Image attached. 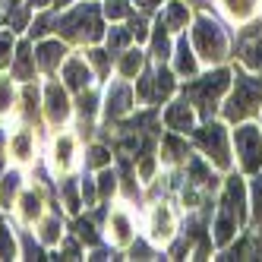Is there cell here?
<instances>
[{
  "mask_svg": "<svg viewBox=\"0 0 262 262\" xmlns=\"http://www.w3.org/2000/svg\"><path fill=\"white\" fill-rule=\"evenodd\" d=\"M95 199H98V183L95 180H82V202L85 205H95Z\"/></svg>",
  "mask_w": 262,
  "mask_h": 262,
  "instance_id": "obj_36",
  "label": "cell"
},
{
  "mask_svg": "<svg viewBox=\"0 0 262 262\" xmlns=\"http://www.w3.org/2000/svg\"><path fill=\"white\" fill-rule=\"evenodd\" d=\"M60 218H45L41 221V243H57L60 240Z\"/></svg>",
  "mask_w": 262,
  "mask_h": 262,
  "instance_id": "obj_26",
  "label": "cell"
},
{
  "mask_svg": "<svg viewBox=\"0 0 262 262\" xmlns=\"http://www.w3.org/2000/svg\"><path fill=\"white\" fill-rule=\"evenodd\" d=\"M174 67H177V73H183V76H193L196 73V57H193V48L186 45V38H180L177 48H174Z\"/></svg>",
  "mask_w": 262,
  "mask_h": 262,
  "instance_id": "obj_16",
  "label": "cell"
},
{
  "mask_svg": "<svg viewBox=\"0 0 262 262\" xmlns=\"http://www.w3.org/2000/svg\"><path fill=\"white\" fill-rule=\"evenodd\" d=\"M107 161H111V152H107L104 145H92L89 148V161H85L89 167H104Z\"/></svg>",
  "mask_w": 262,
  "mask_h": 262,
  "instance_id": "obj_29",
  "label": "cell"
},
{
  "mask_svg": "<svg viewBox=\"0 0 262 262\" xmlns=\"http://www.w3.org/2000/svg\"><path fill=\"white\" fill-rule=\"evenodd\" d=\"M104 13L111 16V19H126V16H129V4H126V0H111V4L104 7Z\"/></svg>",
  "mask_w": 262,
  "mask_h": 262,
  "instance_id": "obj_32",
  "label": "cell"
},
{
  "mask_svg": "<svg viewBox=\"0 0 262 262\" xmlns=\"http://www.w3.org/2000/svg\"><path fill=\"white\" fill-rule=\"evenodd\" d=\"M247 218V205H243V186L240 180H228V190H224V202H221V212L215 218V243H228L237 231V224H243Z\"/></svg>",
  "mask_w": 262,
  "mask_h": 262,
  "instance_id": "obj_1",
  "label": "cell"
},
{
  "mask_svg": "<svg viewBox=\"0 0 262 262\" xmlns=\"http://www.w3.org/2000/svg\"><path fill=\"white\" fill-rule=\"evenodd\" d=\"M16 256V243H13V234L4 221H0V259H13Z\"/></svg>",
  "mask_w": 262,
  "mask_h": 262,
  "instance_id": "obj_28",
  "label": "cell"
},
{
  "mask_svg": "<svg viewBox=\"0 0 262 262\" xmlns=\"http://www.w3.org/2000/svg\"><path fill=\"white\" fill-rule=\"evenodd\" d=\"M41 215V199L35 193H26L23 196V221H35Z\"/></svg>",
  "mask_w": 262,
  "mask_h": 262,
  "instance_id": "obj_27",
  "label": "cell"
},
{
  "mask_svg": "<svg viewBox=\"0 0 262 262\" xmlns=\"http://www.w3.org/2000/svg\"><path fill=\"white\" fill-rule=\"evenodd\" d=\"M63 79H67V85H70V89L85 92V89H89V82H92V70L85 67V60H82V57H73V60H67V63H63Z\"/></svg>",
  "mask_w": 262,
  "mask_h": 262,
  "instance_id": "obj_12",
  "label": "cell"
},
{
  "mask_svg": "<svg viewBox=\"0 0 262 262\" xmlns=\"http://www.w3.org/2000/svg\"><path fill=\"white\" fill-rule=\"evenodd\" d=\"M57 7H70V0H57Z\"/></svg>",
  "mask_w": 262,
  "mask_h": 262,
  "instance_id": "obj_51",
  "label": "cell"
},
{
  "mask_svg": "<svg viewBox=\"0 0 262 262\" xmlns=\"http://www.w3.org/2000/svg\"><path fill=\"white\" fill-rule=\"evenodd\" d=\"M51 23H54L51 16H38V19L32 23V35H35V38H41V35H45V32L51 29Z\"/></svg>",
  "mask_w": 262,
  "mask_h": 262,
  "instance_id": "obj_42",
  "label": "cell"
},
{
  "mask_svg": "<svg viewBox=\"0 0 262 262\" xmlns=\"http://www.w3.org/2000/svg\"><path fill=\"white\" fill-rule=\"evenodd\" d=\"M253 193H256V209H259V215H262V177L256 180V190H253Z\"/></svg>",
  "mask_w": 262,
  "mask_h": 262,
  "instance_id": "obj_47",
  "label": "cell"
},
{
  "mask_svg": "<svg viewBox=\"0 0 262 262\" xmlns=\"http://www.w3.org/2000/svg\"><path fill=\"white\" fill-rule=\"evenodd\" d=\"M76 231H79V240L92 243V247H95V243H98V234H95V228H92L89 221H79V224H76Z\"/></svg>",
  "mask_w": 262,
  "mask_h": 262,
  "instance_id": "obj_38",
  "label": "cell"
},
{
  "mask_svg": "<svg viewBox=\"0 0 262 262\" xmlns=\"http://www.w3.org/2000/svg\"><path fill=\"white\" fill-rule=\"evenodd\" d=\"M186 19H190V10H186V4H180V0H171V4L164 7V13H161V23L167 26V32L183 29Z\"/></svg>",
  "mask_w": 262,
  "mask_h": 262,
  "instance_id": "obj_15",
  "label": "cell"
},
{
  "mask_svg": "<svg viewBox=\"0 0 262 262\" xmlns=\"http://www.w3.org/2000/svg\"><path fill=\"white\" fill-rule=\"evenodd\" d=\"M23 101H26V117L32 120V117H35V111H38V92L29 85V89L23 92Z\"/></svg>",
  "mask_w": 262,
  "mask_h": 262,
  "instance_id": "obj_35",
  "label": "cell"
},
{
  "mask_svg": "<svg viewBox=\"0 0 262 262\" xmlns=\"http://www.w3.org/2000/svg\"><path fill=\"white\" fill-rule=\"evenodd\" d=\"M164 152H167L164 158H171V161H174V158H180V152H183V148H180V142H174V139H167V142H164Z\"/></svg>",
  "mask_w": 262,
  "mask_h": 262,
  "instance_id": "obj_44",
  "label": "cell"
},
{
  "mask_svg": "<svg viewBox=\"0 0 262 262\" xmlns=\"http://www.w3.org/2000/svg\"><path fill=\"white\" fill-rule=\"evenodd\" d=\"M13 48H16L13 32H0V67L10 63V51H13Z\"/></svg>",
  "mask_w": 262,
  "mask_h": 262,
  "instance_id": "obj_31",
  "label": "cell"
},
{
  "mask_svg": "<svg viewBox=\"0 0 262 262\" xmlns=\"http://www.w3.org/2000/svg\"><path fill=\"white\" fill-rule=\"evenodd\" d=\"M54 26H57V32H63L67 38H82V41H98L101 38V19H98L95 4H82L76 10H70Z\"/></svg>",
  "mask_w": 262,
  "mask_h": 262,
  "instance_id": "obj_2",
  "label": "cell"
},
{
  "mask_svg": "<svg viewBox=\"0 0 262 262\" xmlns=\"http://www.w3.org/2000/svg\"><path fill=\"white\" fill-rule=\"evenodd\" d=\"M114 190H117V174L114 171H101V177H98V193L107 196V193H114Z\"/></svg>",
  "mask_w": 262,
  "mask_h": 262,
  "instance_id": "obj_33",
  "label": "cell"
},
{
  "mask_svg": "<svg viewBox=\"0 0 262 262\" xmlns=\"http://www.w3.org/2000/svg\"><path fill=\"white\" fill-rule=\"evenodd\" d=\"M133 259H152V250L145 243H133Z\"/></svg>",
  "mask_w": 262,
  "mask_h": 262,
  "instance_id": "obj_46",
  "label": "cell"
},
{
  "mask_svg": "<svg viewBox=\"0 0 262 262\" xmlns=\"http://www.w3.org/2000/svg\"><path fill=\"white\" fill-rule=\"evenodd\" d=\"M45 111H48V120L51 123H63L70 117V98H67V92L57 82H51L45 89Z\"/></svg>",
  "mask_w": 262,
  "mask_h": 262,
  "instance_id": "obj_9",
  "label": "cell"
},
{
  "mask_svg": "<svg viewBox=\"0 0 262 262\" xmlns=\"http://www.w3.org/2000/svg\"><path fill=\"white\" fill-rule=\"evenodd\" d=\"M129 107H133V89L126 82H114L107 85V98H104V114L111 120H117L123 114H129Z\"/></svg>",
  "mask_w": 262,
  "mask_h": 262,
  "instance_id": "obj_7",
  "label": "cell"
},
{
  "mask_svg": "<svg viewBox=\"0 0 262 262\" xmlns=\"http://www.w3.org/2000/svg\"><path fill=\"white\" fill-rule=\"evenodd\" d=\"M48 4H51V0H29V7H32V10H45Z\"/></svg>",
  "mask_w": 262,
  "mask_h": 262,
  "instance_id": "obj_49",
  "label": "cell"
},
{
  "mask_svg": "<svg viewBox=\"0 0 262 262\" xmlns=\"http://www.w3.org/2000/svg\"><path fill=\"white\" fill-rule=\"evenodd\" d=\"M111 231H114V240L117 243H126L129 240V231H133V224H129V218L123 212H114V215H111Z\"/></svg>",
  "mask_w": 262,
  "mask_h": 262,
  "instance_id": "obj_21",
  "label": "cell"
},
{
  "mask_svg": "<svg viewBox=\"0 0 262 262\" xmlns=\"http://www.w3.org/2000/svg\"><path fill=\"white\" fill-rule=\"evenodd\" d=\"M129 32H133V38L145 41V35H148V29H145V19H136L133 26H129Z\"/></svg>",
  "mask_w": 262,
  "mask_h": 262,
  "instance_id": "obj_45",
  "label": "cell"
},
{
  "mask_svg": "<svg viewBox=\"0 0 262 262\" xmlns=\"http://www.w3.org/2000/svg\"><path fill=\"white\" fill-rule=\"evenodd\" d=\"M19 183H23V174L19 171H10V174H4V180H0V202L7 205H13V199H16V193H19Z\"/></svg>",
  "mask_w": 262,
  "mask_h": 262,
  "instance_id": "obj_18",
  "label": "cell"
},
{
  "mask_svg": "<svg viewBox=\"0 0 262 262\" xmlns=\"http://www.w3.org/2000/svg\"><path fill=\"white\" fill-rule=\"evenodd\" d=\"M152 54H155V60L161 63L164 57H171V41H167V26L158 19L155 26V35H152Z\"/></svg>",
  "mask_w": 262,
  "mask_h": 262,
  "instance_id": "obj_19",
  "label": "cell"
},
{
  "mask_svg": "<svg viewBox=\"0 0 262 262\" xmlns=\"http://www.w3.org/2000/svg\"><path fill=\"white\" fill-rule=\"evenodd\" d=\"M193 107L186 104V101H174L171 107L164 111V123H167V129H174V133H190L193 129Z\"/></svg>",
  "mask_w": 262,
  "mask_h": 262,
  "instance_id": "obj_10",
  "label": "cell"
},
{
  "mask_svg": "<svg viewBox=\"0 0 262 262\" xmlns=\"http://www.w3.org/2000/svg\"><path fill=\"white\" fill-rule=\"evenodd\" d=\"M63 253H67L63 259H76V256H79V247H76V243H67V250H63Z\"/></svg>",
  "mask_w": 262,
  "mask_h": 262,
  "instance_id": "obj_48",
  "label": "cell"
},
{
  "mask_svg": "<svg viewBox=\"0 0 262 262\" xmlns=\"http://www.w3.org/2000/svg\"><path fill=\"white\" fill-rule=\"evenodd\" d=\"M10 145H13V155H16V158H23V161L32 158V133H29V129H23L19 136H13Z\"/></svg>",
  "mask_w": 262,
  "mask_h": 262,
  "instance_id": "obj_24",
  "label": "cell"
},
{
  "mask_svg": "<svg viewBox=\"0 0 262 262\" xmlns=\"http://www.w3.org/2000/svg\"><path fill=\"white\" fill-rule=\"evenodd\" d=\"M237 155H240L243 171H259L262 167V133L256 126L237 129Z\"/></svg>",
  "mask_w": 262,
  "mask_h": 262,
  "instance_id": "obj_6",
  "label": "cell"
},
{
  "mask_svg": "<svg viewBox=\"0 0 262 262\" xmlns=\"http://www.w3.org/2000/svg\"><path fill=\"white\" fill-rule=\"evenodd\" d=\"M89 60H92V67L98 70V76H107V70H111V51L92 48V51H89Z\"/></svg>",
  "mask_w": 262,
  "mask_h": 262,
  "instance_id": "obj_25",
  "label": "cell"
},
{
  "mask_svg": "<svg viewBox=\"0 0 262 262\" xmlns=\"http://www.w3.org/2000/svg\"><path fill=\"white\" fill-rule=\"evenodd\" d=\"M142 54L139 51H126L123 54V60H120V73H123V76L126 79H133V76H139V73H142Z\"/></svg>",
  "mask_w": 262,
  "mask_h": 262,
  "instance_id": "obj_20",
  "label": "cell"
},
{
  "mask_svg": "<svg viewBox=\"0 0 262 262\" xmlns=\"http://www.w3.org/2000/svg\"><path fill=\"white\" fill-rule=\"evenodd\" d=\"M171 92H174V76L158 67V73H152V101H164Z\"/></svg>",
  "mask_w": 262,
  "mask_h": 262,
  "instance_id": "obj_17",
  "label": "cell"
},
{
  "mask_svg": "<svg viewBox=\"0 0 262 262\" xmlns=\"http://www.w3.org/2000/svg\"><path fill=\"white\" fill-rule=\"evenodd\" d=\"M228 82H231V73L228 70H215V73H209L199 85H193V95L202 101V107H209L215 98H221V92L228 89Z\"/></svg>",
  "mask_w": 262,
  "mask_h": 262,
  "instance_id": "obj_8",
  "label": "cell"
},
{
  "mask_svg": "<svg viewBox=\"0 0 262 262\" xmlns=\"http://www.w3.org/2000/svg\"><path fill=\"white\" fill-rule=\"evenodd\" d=\"M148 231H152L155 240H171V234H174V215H171L167 205H155L152 221H148Z\"/></svg>",
  "mask_w": 262,
  "mask_h": 262,
  "instance_id": "obj_14",
  "label": "cell"
},
{
  "mask_svg": "<svg viewBox=\"0 0 262 262\" xmlns=\"http://www.w3.org/2000/svg\"><path fill=\"white\" fill-rule=\"evenodd\" d=\"M193 45L199 51L202 60H221L224 54H228V38H224V32L215 19H209V16H202V19L196 23L193 29Z\"/></svg>",
  "mask_w": 262,
  "mask_h": 262,
  "instance_id": "obj_3",
  "label": "cell"
},
{
  "mask_svg": "<svg viewBox=\"0 0 262 262\" xmlns=\"http://www.w3.org/2000/svg\"><path fill=\"white\" fill-rule=\"evenodd\" d=\"M152 171H155V158H152V155H145L142 164H139V177L148 180V177H152Z\"/></svg>",
  "mask_w": 262,
  "mask_h": 262,
  "instance_id": "obj_43",
  "label": "cell"
},
{
  "mask_svg": "<svg viewBox=\"0 0 262 262\" xmlns=\"http://www.w3.org/2000/svg\"><path fill=\"white\" fill-rule=\"evenodd\" d=\"M13 104V82L10 76H0V114H7Z\"/></svg>",
  "mask_w": 262,
  "mask_h": 262,
  "instance_id": "obj_30",
  "label": "cell"
},
{
  "mask_svg": "<svg viewBox=\"0 0 262 262\" xmlns=\"http://www.w3.org/2000/svg\"><path fill=\"white\" fill-rule=\"evenodd\" d=\"M224 4H228V10H231L234 16H247L250 7H253V0H224Z\"/></svg>",
  "mask_w": 262,
  "mask_h": 262,
  "instance_id": "obj_40",
  "label": "cell"
},
{
  "mask_svg": "<svg viewBox=\"0 0 262 262\" xmlns=\"http://www.w3.org/2000/svg\"><path fill=\"white\" fill-rule=\"evenodd\" d=\"M196 142L202 145V152L209 155L218 167H228L231 164V155H228V136L218 123H205L199 133H196Z\"/></svg>",
  "mask_w": 262,
  "mask_h": 262,
  "instance_id": "obj_5",
  "label": "cell"
},
{
  "mask_svg": "<svg viewBox=\"0 0 262 262\" xmlns=\"http://www.w3.org/2000/svg\"><path fill=\"white\" fill-rule=\"evenodd\" d=\"M63 54H67V48H63L60 41H41L38 48H35V60H38L41 70L51 73V70H57V67H60Z\"/></svg>",
  "mask_w": 262,
  "mask_h": 262,
  "instance_id": "obj_13",
  "label": "cell"
},
{
  "mask_svg": "<svg viewBox=\"0 0 262 262\" xmlns=\"http://www.w3.org/2000/svg\"><path fill=\"white\" fill-rule=\"evenodd\" d=\"M35 63H38V60H35L29 41H19V45L13 48V76H16V79H32Z\"/></svg>",
  "mask_w": 262,
  "mask_h": 262,
  "instance_id": "obj_11",
  "label": "cell"
},
{
  "mask_svg": "<svg viewBox=\"0 0 262 262\" xmlns=\"http://www.w3.org/2000/svg\"><path fill=\"white\" fill-rule=\"evenodd\" d=\"M63 199H67V209H70V212H76L79 205H82V202H79V196H76V183H73V180H67V183H63Z\"/></svg>",
  "mask_w": 262,
  "mask_h": 262,
  "instance_id": "obj_34",
  "label": "cell"
},
{
  "mask_svg": "<svg viewBox=\"0 0 262 262\" xmlns=\"http://www.w3.org/2000/svg\"><path fill=\"white\" fill-rule=\"evenodd\" d=\"M54 161L60 167H70V161H73V139L70 136H60L54 142Z\"/></svg>",
  "mask_w": 262,
  "mask_h": 262,
  "instance_id": "obj_22",
  "label": "cell"
},
{
  "mask_svg": "<svg viewBox=\"0 0 262 262\" xmlns=\"http://www.w3.org/2000/svg\"><path fill=\"white\" fill-rule=\"evenodd\" d=\"M4 142H7V136H4V129H0V167H4Z\"/></svg>",
  "mask_w": 262,
  "mask_h": 262,
  "instance_id": "obj_50",
  "label": "cell"
},
{
  "mask_svg": "<svg viewBox=\"0 0 262 262\" xmlns=\"http://www.w3.org/2000/svg\"><path fill=\"white\" fill-rule=\"evenodd\" d=\"M95 104H98V98L92 95V92H82V98H79V111H82V117H92V114H95Z\"/></svg>",
  "mask_w": 262,
  "mask_h": 262,
  "instance_id": "obj_37",
  "label": "cell"
},
{
  "mask_svg": "<svg viewBox=\"0 0 262 262\" xmlns=\"http://www.w3.org/2000/svg\"><path fill=\"white\" fill-rule=\"evenodd\" d=\"M243 60H247L250 67H262V45H250L247 54H243Z\"/></svg>",
  "mask_w": 262,
  "mask_h": 262,
  "instance_id": "obj_41",
  "label": "cell"
},
{
  "mask_svg": "<svg viewBox=\"0 0 262 262\" xmlns=\"http://www.w3.org/2000/svg\"><path fill=\"white\" fill-rule=\"evenodd\" d=\"M259 98H262V85L256 79H250V76H237V92L231 95L224 114H228V120H240L259 104Z\"/></svg>",
  "mask_w": 262,
  "mask_h": 262,
  "instance_id": "obj_4",
  "label": "cell"
},
{
  "mask_svg": "<svg viewBox=\"0 0 262 262\" xmlns=\"http://www.w3.org/2000/svg\"><path fill=\"white\" fill-rule=\"evenodd\" d=\"M129 38H133V32L123 29V26H114L107 32V51H123L129 45Z\"/></svg>",
  "mask_w": 262,
  "mask_h": 262,
  "instance_id": "obj_23",
  "label": "cell"
},
{
  "mask_svg": "<svg viewBox=\"0 0 262 262\" xmlns=\"http://www.w3.org/2000/svg\"><path fill=\"white\" fill-rule=\"evenodd\" d=\"M23 253H26V259H41V247L29 234H23Z\"/></svg>",
  "mask_w": 262,
  "mask_h": 262,
  "instance_id": "obj_39",
  "label": "cell"
}]
</instances>
